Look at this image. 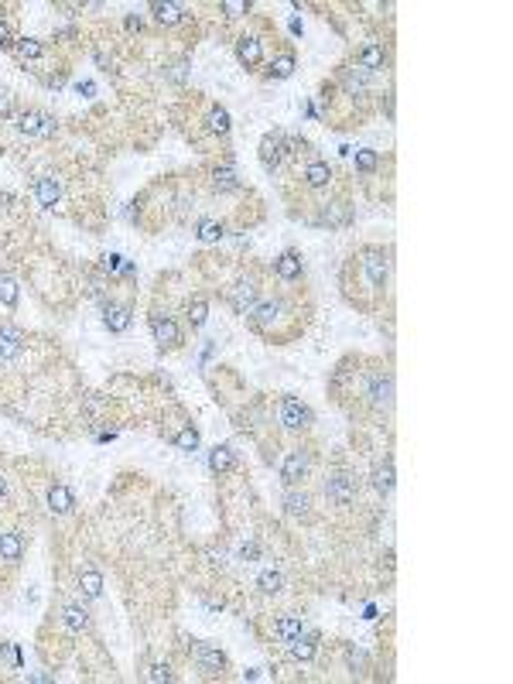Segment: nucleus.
Segmentation results:
<instances>
[{
	"instance_id": "cd10ccee",
	"label": "nucleus",
	"mask_w": 513,
	"mask_h": 684,
	"mask_svg": "<svg viewBox=\"0 0 513 684\" xmlns=\"http://www.w3.org/2000/svg\"><path fill=\"white\" fill-rule=\"evenodd\" d=\"M213 185H216V192H236V188H240L236 168H233V165H223V168H216V171H213Z\"/></svg>"
},
{
	"instance_id": "423d86ee",
	"label": "nucleus",
	"mask_w": 513,
	"mask_h": 684,
	"mask_svg": "<svg viewBox=\"0 0 513 684\" xmlns=\"http://www.w3.org/2000/svg\"><path fill=\"white\" fill-rule=\"evenodd\" d=\"M147 325H151V336H154V342H158L161 349H174V345H181V332H178V325H174V318H171V315L154 312V315L147 318Z\"/></svg>"
},
{
	"instance_id": "f3484780",
	"label": "nucleus",
	"mask_w": 513,
	"mask_h": 684,
	"mask_svg": "<svg viewBox=\"0 0 513 684\" xmlns=\"http://www.w3.org/2000/svg\"><path fill=\"white\" fill-rule=\"evenodd\" d=\"M387 65V48L384 45H366L363 52H359V69H366V72H380Z\"/></svg>"
},
{
	"instance_id": "c85d7f7f",
	"label": "nucleus",
	"mask_w": 513,
	"mask_h": 684,
	"mask_svg": "<svg viewBox=\"0 0 513 684\" xmlns=\"http://www.w3.org/2000/svg\"><path fill=\"white\" fill-rule=\"evenodd\" d=\"M195 236H199L202 243H219V240L226 236V226H223V223H216V219H199Z\"/></svg>"
},
{
	"instance_id": "473e14b6",
	"label": "nucleus",
	"mask_w": 513,
	"mask_h": 684,
	"mask_svg": "<svg viewBox=\"0 0 513 684\" xmlns=\"http://www.w3.org/2000/svg\"><path fill=\"white\" fill-rule=\"evenodd\" d=\"M206 318H209V301H206V298H192V301H188V325H192V329H202Z\"/></svg>"
},
{
	"instance_id": "7c9ffc66",
	"label": "nucleus",
	"mask_w": 513,
	"mask_h": 684,
	"mask_svg": "<svg viewBox=\"0 0 513 684\" xmlns=\"http://www.w3.org/2000/svg\"><path fill=\"white\" fill-rule=\"evenodd\" d=\"M62 623L72 629V633H79V629L89 627V613H86L82 606H65V609H62Z\"/></svg>"
},
{
	"instance_id": "c756f323",
	"label": "nucleus",
	"mask_w": 513,
	"mask_h": 684,
	"mask_svg": "<svg viewBox=\"0 0 513 684\" xmlns=\"http://www.w3.org/2000/svg\"><path fill=\"white\" fill-rule=\"evenodd\" d=\"M287 647H291V654H294L298 660H312V657H315V636H305V629H301L294 640H287Z\"/></svg>"
},
{
	"instance_id": "c9c22d12",
	"label": "nucleus",
	"mask_w": 513,
	"mask_h": 684,
	"mask_svg": "<svg viewBox=\"0 0 513 684\" xmlns=\"http://www.w3.org/2000/svg\"><path fill=\"white\" fill-rule=\"evenodd\" d=\"M174 449H181V452H195L199 449V431L188 424V428H181L178 435H174Z\"/></svg>"
},
{
	"instance_id": "ea45409f",
	"label": "nucleus",
	"mask_w": 513,
	"mask_h": 684,
	"mask_svg": "<svg viewBox=\"0 0 513 684\" xmlns=\"http://www.w3.org/2000/svg\"><path fill=\"white\" fill-rule=\"evenodd\" d=\"M223 10H226V17H243V14L250 10V3H243V0H226Z\"/></svg>"
},
{
	"instance_id": "20e7f679",
	"label": "nucleus",
	"mask_w": 513,
	"mask_h": 684,
	"mask_svg": "<svg viewBox=\"0 0 513 684\" xmlns=\"http://www.w3.org/2000/svg\"><path fill=\"white\" fill-rule=\"evenodd\" d=\"M192 657H195L199 671H202V674H209V678L226 671V654H223L216 643H195V647H192Z\"/></svg>"
},
{
	"instance_id": "dca6fc26",
	"label": "nucleus",
	"mask_w": 513,
	"mask_h": 684,
	"mask_svg": "<svg viewBox=\"0 0 513 684\" xmlns=\"http://www.w3.org/2000/svg\"><path fill=\"white\" fill-rule=\"evenodd\" d=\"M151 14H154V21L158 24H165V28H171V24H178L181 17H185V7L181 3H171V0H158V3H151Z\"/></svg>"
},
{
	"instance_id": "a211bd4d",
	"label": "nucleus",
	"mask_w": 513,
	"mask_h": 684,
	"mask_svg": "<svg viewBox=\"0 0 513 684\" xmlns=\"http://www.w3.org/2000/svg\"><path fill=\"white\" fill-rule=\"evenodd\" d=\"M72 507H75V496H72L69 486H52L48 489V510L52 513H72Z\"/></svg>"
},
{
	"instance_id": "58836bf2",
	"label": "nucleus",
	"mask_w": 513,
	"mask_h": 684,
	"mask_svg": "<svg viewBox=\"0 0 513 684\" xmlns=\"http://www.w3.org/2000/svg\"><path fill=\"white\" fill-rule=\"evenodd\" d=\"M147 678H151V681H158V684H161V681H165V684H168V681H174V674H171V667H168V664H161V660H154V664L147 667Z\"/></svg>"
},
{
	"instance_id": "ddd939ff",
	"label": "nucleus",
	"mask_w": 513,
	"mask_h": 684,
	"mask_svg": "<svg viewBox=\"0 0 513 684\" xmlns=\"http://www.w3.org/2000/svg\"><path fill=\"white\" fill-rule=\"evenodd\" d=\"M103 325L110 332H127L130 329V308L127 305H116V301H107L103 305Z\"/></svg>"
},
{
	"instance_id": "393cba45",
	"label": "nucleus",
	"mask_w": 513,
	"mask_h": 684,
	"mask_svg": "<svg viewBox=\"0 0 513 684\" xmlns=\"http://www.w3.org/2000/svg\"><path fill=\"white\" fill-rule=\"evenodd\" d=\"M342 86L356 96V93H366V86H370V72L366 69H345L342 72Z\"/></svg>"
},
{
	"instance_id": "c03bdc74",
	"label": "nucleus",
	"mask_w": 513,
	"mask_h": 684,
	"mask_svg": "<svg viewBox=\"0 0 513 684\" xmlns=\"http://www.w3.org/2000/svg\"><path fill=\"white\" fill-rule=\"evenodd\" d=\"M127 28H130V31H141V28H144V21H141L137 14H127Z\"/></svg>"
},
{
	"instance_id": "2eb2a0df",
	"label": "nucleus",
	"mask_w": 513,
	"mask_h": 684,
	"mask_svg": "<svg viewBox=\"0 0 513 684\" xmlns=\"http://www.w3.org/2000/svg\"><path fill=\"white\" fill-rule=\"evenodd\" d=\"M229 301H233V308H236L240 315H243V312L250 315V308H253V301H257V285H253V281H240L236 291L229 294Z\"/></svg>"
},
{
	"instance_id": "6e6552de",
	"label": "nucleus",
	"mask_w": 513,
	"mask_h": 684,
	"mask_svg": "<svg viewBox=\"0 0 513 684\" xmlns=\"http://www.w3.org/2000/svg\"><path fill=\"white\" fill-rule=\"evenodd\" d=\"M281 158H285V141H281V134H267V137L260 141V165L267 171H274L281 165Z\"/></svg>"
},
{
	"instance_id": "e433bc0d",
	"label": "nucleus",
	"mask_w": 513,
	"mask_h": 684,
	"mask_svg": "<svg viewBox=\"0 0 513 684\" xmlns=\"http://www.w3.org/2000/svg\"><path fill=\"white\" fill-rule=\"evenodd\" d=\"M274 629H278V636H281V640L287 643V640H294V636H298V633H301L305 627H301V620H298V616H281Z\"/></svg>"
},
{
	"instance_id": "a878e982",
	"label": "nucleus",
	"mask_w": 513,
	"mask_h": 684,
	"mask_svg": "<svg viewBox=\"0 0 513 684\" xmlns=\"http://www.w3.org/2000/svg\"><path fill=\"white\" fill-rule=\"evenodd\" d=\"M233 465H236V456H233L229 445H216V449L209 452V469H213V472H229Z\"/></svg>"
},
{
	"instance_id": "72a5a7b5",
	"label": "nucleus",
	"mask_w": 513,
	"mask_h": 684,
	"mask_svg": "<svg viewBox=\"0 0 513 684\" xmlns=\"http://www.w3.org/2000/svg\"><path fill=\"white\" fill-rule=\"evenodd\" d=\"M380 165V154L373 151V147H359L356 151V171H363V174H373Z\"/></svg>"
},
{
	"instance_id": "f704fd0d",
	"label": "nucleus",
	"mask_w": 513,
	"mask_h": 684,
	"mask_svg": "<svg viewBox=\"0 0 513 684\" xmlns=\"http://www.w3.org/2000/svg\"><path fill=\"white\" fill-rule=\"evenodd\" d=\"M285 510L291 513V516H308V496L305 493H285Z\"/></svg>"
},
{
	"instance_id": "5701e85b",
	"label": "nucleus",
	"mask_w": 513,
	"mask_h": 684,
	"mask_svg": "<svg viewBox=\"0 0 513 684\" xmlns=\"http://www.w3.org/2000/svg\"><path fill=\"white\" fill-rule=\"evenodd\" d=\"M294 69H298V58L285 52V55H278L267 65V79H287V75H294Z\"/></svg>"
},
{
	"instance_id": "0eeeda50",
	"label": "nucleus",
	"mask_w": 513,
	"mask_h": 684,
	"mask_svg": "<svg viewBox=\"0 0 513 684\" xmlns=\"http://www.w3.org/2000/svg\"><path fill=\"white\" fill-rule=\"evenodd\" d=\"M325 496H329L336 507H349V503L356 500V479H352L349 472H336V476H329V483H325Z\"/></svg>"
},
{
	"instance_id": "2f4dec72",
	"label": "nucleus",
	"mask_w": 513,
	"mask_h": 684,
	"mask_svg": "<svg viewBox=\"0 0 513 684\" xmlns=\"http://www.w3.org/2000/svg\"><path fill=\"white\" fill-rule=\"evenodd\" d=\"M206 123H209V130H213V134H219V137H226L229 127H233V123H229V110H226V107H213V110H209V116H206Z\"/></svg>"
},
{
	"instance_id": "f257e3e1",
	"label": "nucleus",
	"mask_w": 513,
	"mask_h": 684,
	"mask_svg": "<svg viewBox=\"0 0 513 684\" xmlns=\"http://www.w3.org/2000/svg\"><path fill=\"white\" fill-rule=\"evenodd\" d=\"M352 260H359V271H363V278H366V291H373V294H384V287L390 281V250H384V246H363Z\"/></svg>"
},
{
	"instance_id": "39448f33",
	"label": "nucleus",
	"mask_w": 513,
	"mask_h": 684,
	"mask_svg": "<svg viewBox=\"0 0 513 684\" xmlns=\"http://www.w3.org/2000/svg\"><path fill=\"white\" fill-rule=\"evenodd\" d=\"M312 421H315V414H312V407H308L305 400H298V397H285V400H281V424H285L287 431L308 428Z\"/></svg>"
},
{
	"instance_id": "6ab92c4d",
	"label": "nucleus",
	"mask_w": 513,
	"mask_h": 684,
	"mask_svg": "<svg viewBox=\"0 0 513 684\" xmlns=\"http://www.w3.org/2000/svg\"><path fill=\"white\" fill-rule=\"evenodd\" d=\"M21 349H24V345H21V332L0 325V359H17Z\"/></svg>"
},
{
	"instance_id": "79ce46f5",
	"label": "nucleus",
	"mask_w": 513,
	"mask_h": 684,
	"mask_svg": "<svg viewBox=\"0 0 513 684\" xmlns=\"http://www.w3.org/2000/svg\"><path fill=\"white\" fill-rule=\"evenodd\" d=\"M75 89H79V96H86V100L96 96V82H89V79H86V82H75Z\"/></svg>"
},
{
	"instance_id": "49530a36",
	"label": "nucleus",
	"mask_w": 513,
	"mask_h": 684,
	"mask_svg": "<svg viewBox=\"0 0 513 684\" xmlns=\"http://www.w3.org/2000/svg\"><path fill=\"white\" fill-rule=\"evenodd\" d=\"M3 496H7V483L0 479V500H3Z\"/></svg>"
},
{
	"instance_id": "7ed1b4c3",
	"label": "nucleus",
	"mask_w": 513,
	"mask_h": 684,
	"mask_svg": "<svg viewBox=\"0 0 513 684\" xmlns=\"http://www.w3.org/2000/svg\"><path fill=\"white\" fill-rule=\"evenodd\" d=\"M17 120V130L28 134V137H52L58 130L55 116L52 114H42V110H24V114H14Z\"/></svg>"
},
{
	"instance_id": "f03ea898",
	"label": "nucleus",
	"mask_w": 513,
	"mask_h": 684,
	"mask_svg": "<svg viewBox=\"0 0 513 684\" xmlns=\"http://www.w3.org/2000/svg\"><path fill=\"white\" fill-rule=\"evenodd\" d=\"M366 400L377 411H390L394 407V377H390V370H373L370 373V380H366Z\"/></svg>"
},
{
	"instance_id": "4c0bfd02",
	"label": "nucleus",
	"mask_w": 513,
	"mask_h": 684,
	"mask_svg": "<svg viewBox=\"0 0 513 684\" xmlns=\"http://www.w3.org/2000/svg\"><path fill=\"white\" fill-rule=\"evenodd\" d=\"M0 301H3L7 308L17 305V281H14L10 274H0Z\"/></svg>"
},
{
	"instance_id": "37998d69",
	"label": "nucleus",
	"mask_w": 513,
	"mask_h": 684,
	"mask_svg": "<svg viewBox=\"0 0 513 684\" xmlns=\"http://www.w3.org/2000/svg\"><path fill=\"white\" fill-rule=\"evenodd\" d=\"M0 48H14V38H10V28L0 21Z\"/></svg>"
},
{
	"instance_id": "4468645a",
	"label": "nucleus",
	"mask_w": 513,
	"mask_h": 684,
	"mask_svg": "<svg viewBox=\"0 0 513 684\" xmlns=\"http://www.w3.org/2000/svg\"><path fill=\"white\" fill-rule=\"evenodd\" d=\"M274 274H278L281 281H298V278L305 274V264H301V257H298L294 250H287V253H281V257L274 260Z\"/></svg>"
},
{
	"instance_id": "aec40b11",
	"label": "nucleus",
	"mask_w": 513,
	"mask_h": 684,
	"mask_svg": "<svg viewBox=\"0 0 513 684\" xmlns=\"http://www.w3.org/2000/svg\"><path fill=\"white\" fill-rule=\"evenodd\" d=\"M394 483H397V476H394V462L387 458V462H380V465L373 469V486H377V493H390V489H394Z\"/></svg>"
},
{
	"instance_id": "4be33fe9",
	"label": "nucleus",
	"mask_w": 513,
	"mask_h": 684,
	"mask_svg": "<svg viewBox=\"0 0 513 684\" xmlns=\"http://www.w3.org/2000/svg\"><path fill=\"white\" fill-rule=\"evenodd\" d=\"M14 52H17L21 62H38V58L45 55V45L38 38H17L14 42Z\"/></svg>"
},
{
	"instance_id": "b1692460",
	"label": "nucleus",
	"mask_w": 513,
	"mask_h": 684,
	"mask_svg": "<svg viewBox=\"0 0 513 684\" xmlns=\"http://www.w3.org/2000/svg\"><path fill=\"white\" fill-rule=\"evenodd\" d=\"M305 181H308L312 188H325V185L332 181V168H329L325 161H312V165L305 168Z\"/></svg>"
},
{
	"instance_id": "9d476101",
	"label": "nucleus",
	"mask_w": 513,
	"mask_h": 684,
	"mask_svg": "<svg viewBox=\"0 0 513 684\" xmlns=\"http://www.w3.org/2000/svg\"><path fill=\"white\" fill-rule=\"evenodd\" d=\"M236 58H240V65H246V69H257V65L264 62V45H260L257 38L243 35V38H236Z\"/></svg>"
},
{
	"instance_id": "a19ab883",
	"label": "nucleus",
	"mask_w": 513,
	"mask_h": 684,
	"mask_svg": "<svg viewBox=\"0 0 513 684\" xmlns=\"http://www.w3.org/2000/svg\"><path fill=\"white\" fill-rule=\"evenodd\" d=\"M7 116H14V96L0 89V120H7Z\"/></svg>"
},
{
	"instance_id": "a18cd8bd",
	"label": "nucleus",
	"mask_w": 513,
	"mask_h": 684,
	"mask_svg": "<svg viewBox=\"0 0 513 684\" xmlns=\"http://www.w3.org/2000/svg\"><path fill=\"white\" fill-rule=\"evenodd\" d=\"M240 555H243V558H257V544H243Z\"/></svg>"
},
{
	"instance_id": "f8f14e48",
	"label": "nucleus",
	"mask_w": 513,
	"mask_h": 684,
	"mask_svg": "<svg viewBox=\"0 0 513 684\" xmlns=\"http://www.w3.org/2000/svg\"><path fill=\"white\" fill-rule=\"evenodd\" d=\"M21 558H24V537L14 530H0V561L17 565Z\"/></svg>"
},
{
	"instance_id": "412c9836",
	"label": "nucleus",
	"mask_w": 513,
	"mask_h": 684,
	"mask_svg": "<svg viewBox=\"0 0 513 684\" xmlns=\"http://www.w3.org/2000/svg\"><path fill=\"white\" fill-rule=\"evenodd\" d=\"M79 588H82L86 599H100V595H103V575L93 571V568H86L79 575Z\"/></svg>"
},
{
	"instance_id": "bb28decb",
	"label": "nucleus",
	"mask_w": 513,
	"mask_h": 684,
	"mask_svg": "<svg viewBox=\"0 0 513 684\" xmlns=\"http://www.w3.org/2000/svg\"><path fill=\"white\" fill-rule=\"evenodd\" d=\"M257 588H260L264 595H278V592L285 588V575H281L278 568L260 571V578H257Z\"/></svg>"
},
{
	"instance_id": "1a4fd4ad",
	"label": "nucleus",
	"mask_w": 513,
	"mask_h": 684,
	"mask_svg": "<svg viewBox=\"0 0 513 684\" xmlns=\"http://www.w3.org/2000/svg\"><path fill=\"white\" fill-rule=\"evenodd\" d=\"M35 199H38L42 209H55L58 199H62V185H58L52 174H42V178L35 181Z\"/></svg>"
},
{
	"instance_id": "9b49d317",
	"label": "nucleus",
	"mask_w": 513,
	"mask_h": 684,
	"mask_svg": "<svg viewBox=\"0 0 513 684\" xmlns=\"http://www.w3.org/2000/svg\"><path fill=\"white\" fill-rule=\"evenodd\" d=\"M305 472H308V456L298 449V452H291L285 458V465H281V479H285V486H298L301 479H305Z\"/></svg>"
}]
</instances>
